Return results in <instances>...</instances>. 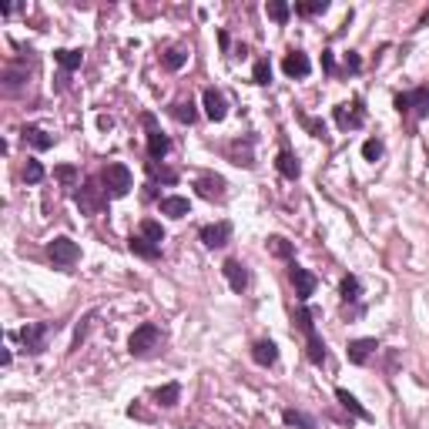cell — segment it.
<instances>
[{"label":"cell","instance_id":"cell-1","mask_svg":"<svg viewBox=\"0 0 429 429\" xmlns=\"http://www.w3.org/2000/svg\"><path fill=\"white\" fill-rule=\"evenodd\" d=\"M296 329L305 336V353H309V362H312V366H322L329 353H325V342L318 339L316 318H312V312H309L305 305H299V309H296Z\"/></svg>","mask_w":429,"mask_h":429},{"label":"cell","instance_id":"cell-2","mask_svg":"<svg viewBox=\"0 0 429 429\" xmlns=\"http://www.w3.org/2000/svg\"><path fill=\"white\" fill-rule=\"evenodd\" d=\"M161 342H165V332H161L154 322H141L128 339V353L134 355V359H148V355H154L161 349Z\"/></svg>","mask_w":429,"mask_h":429},{"label":"cell","instance_id":"cell-3","mask_svg":"<svg viewBox=\"0 0 429 429\" xmlns=\"http://www.w3.org/2000/svg\"><path fill=\"white\" fill-rule=\"evenodd\" d=\"M101 185L108 191V198H124L131 188H134V178H131V171L124 165H108V168L101 171Z\"/></svg>","mask_w":429,"mask_h":429},{"label":"cell","instance_id":"cell-4","mask_svg":"<svg viewBox=\"0 0 429 429\" xmlns=\"http://www.w3.org/2000/svg\"><path fill=\"white\" fill-rule=\"evenodd\" d=\"M77 208H81V215H97L101 208H108V191L101 181H84L81 191H77Z\"/></svg>","mask_w":429,"mask_h":429},{"label":"cell","instance_id":"cell-5","mask_svg":"<svg viewBox=\"0 0 429 429\" xmlns=\"http://www.w3.org/2000/svg\"><path fill=\"white\" fill-rule=\"evenodd\" d=\"M396 111L412 114L416 121H426L429 118V88H416V91H410V94H399V97H396Z\"/></svg>","mask_w":429,"mask_h":429},{"label":"cell","instance_id":"cell-6","mask_svg":"<svg viewBox=\"0 0 429 429\" xmlns=\"http://www.w3.org/2000/svg\"><path fill=\"white\" fill-rule=\"evenodd\" d=\"M47 336H51V322H27L20 329V342L31 355H40L47 349Z\"/></svg>","mask_w":429,"mask_h":429},{"label":"cell","instance_id":"cell-7","mask_svg":"<svg viewBox=\"0 0 429 429\" xmlns=\"http://www.w3.org/2000/svg\"><path fill=\"white\" fill-rule=\"evenodd\" d=\"M47 255H51V261H54L57 268H71V265L81 259V248H77V242H71L67 235H57L54 242L47 245Z\"/></svg>","mask_w":429,"mask_h":429},{"label":"cell","instance_id":"cell-8","mask_svg":"<svg viewBox=\"0 0 429 429\" xmlns=\"http://www.w3.org/2000/svg\"><path fill=\"white\" fill-rule=\"evenodd\" d=\"M332 118H336V124H339L342 131H349V128H362V124H366V108H362V101L355 97L353 104H336Z\"/></svg>","mask_w":429,"mask_h":429},{"label":"cell","instance_id":"cell-9","mask_svg":"<svg viewBox=\"0 0 429 429\" xmlns=\"http://www.w3.org/2000/svg\"><path fill=\"white\" fill-rule=\"evenodd\" d=\"M289 275H292V285H296V296H299V302L305 305V302L312 299V292H316V275L309 272V268H302V265H296L292 261V268H289Z\"/></svg>","mask_w":429,"mask_h":429},{"label":"cell","instance_id":"cell-10","mask_svg":"<svg viewBox=\"0 0 429 429\" xmlns=\"http://www.w3.org/2000/svg\"><path fill=\"white\" fill-rule=\"evenodd\" d=\"M198 238L205 242V248H225L232 242V225L228 222H215V225H202Z\"/></svg>","mask_w":429,"mask_h":429},{"label":"cell","instance_id":"cell-11","mask_svg":"<svg viewBox=\"0 0 429 429\" xmlns=\"http://www.w3.org/2000/svg\"><path fill=\"white\" fill-rule=\"evenodd\" d=\"M202 101H205V114H208V121L222 124L225 118H228V101H225V94L218 91V88H205Z\"/></svg>","mask_w":429,"mask_h":429},{"label":"cell","instance_id":"cell-12","mask_svg":"<svg viewBox=\"0 0 429 429\" xmlns=\"http://www.w3.org/2000/svg\"><path fill=\"white\" fill-rule=\"evenodd\" d=\"M24 84H27V71L20 64H7L3 74H0V91L7 94V97H14V94L24 91Z\"/></svg>","mask_w":429,"mask_h":429},{"label":"cell","instance_id":"cell-13","mask_svg":"<svg viewBox=\"0 0 429 429\" xmlns=\"http://www.w3.org/2000/svg\"><path fill=\"white\" fill-rule=\"evenodd\" d=\"M195 188H198V195L208 198V202H225V188H228V181H225L222 175H202V178L195 181Z\"/></svg>","mask_w":429,"mask_h":429},{"label":"cell","instance_id":"cell-14","mask_svg":"<svg viewBox=\"0 0 429 429\" xmlns=\"http://www.w3.org/2000/svg\"><path fill=\"white\" fill-rule=\"evenodd\" d=\"M252 145H255V138H238V141H232L228 145V158H232V165H238V168H255V154H252Z\"/></svg>","mask_w":429,"mask_h":429},{"label":"cell","instance_id":"cell-15","mask_svg":"<svg viewBox=\"0 0 429 429\" xmlns=\"http://www.w3.org/2000/svg\"><path fill=\"white\" fill-rule=\"evenodd\" d=\"M222 272H225V279H228V285H232V292L242 296L245 289H248V268H245L238 259H228L222 265Z\"/></svg>","mask_w":429,"mask_h":429},{"label":"cell","instance_id":"cell-16","mask_svg":"<svg viewBox=\"0 0 429 429\" xmlns=\"http://www.w3.org/2000/svg\"><path fill=\"white\" fill-rule=\"evenodd\" d=\"M375 349H379V342H375V339H353V342H349V349H346V355H349V362H353V366H366V362L373 359Z\"/></svg>","mask_w":429,"mask_h":429},{"label":"cell","instance_id":"cell-17","mask_svg":"<svg viewBox=\"0 0 429 429\" xmlns=\"http://www.w3.org/2000/svg\"><path fill=\"white\" fill-rule=\"evenodd\" d=\"M282 67H285V74H289V77H309V71H312V60H309V54H305V51H289V54H285V60H282Z\"/></svg>","mask_w":429,"mask_h":429},{"label":"cell","instance_id":"cell-18","mask_svg":"<svg viewBox=\"0 0 429 429\" xmlns=\"http://www.w3.org/2000/svg\"><path fill=\"white\" fill-rule=\"evenodd\" d=\"M20 138H24V145H31L34 151L54 148V138H51V134H47L44 128H38V124H27V128L20 131Z\"/></svg>","mask_w":429,"mask_h":429},{"label":"cell","instance_id":"cell-19","mask_svg":"<svg viewBox=\"0 0 429 429\" xmlns=\"http://www.w3.org/2000/svg\"><path fill=\"white\" fill-rule=\"evenodd\" d=\"M168 151H171V138H168V134H161L158 128H148V158H151V161H161Z\"/></svg>","mask_w":429,"mask_h":429},{"label":"cell","instance_id":"cell-20","mask_svg":"<svg viewBox=\"0 0 429 429\" xmlns=\"http://www.w3.org/2000/svg\"><path fill=\"white\" fill-rule=\"evenodd\" d=\"M275 168H279V175H282V178H289V181H296V178L302 175L299 158H296V154H292L289 148L279 151V158H275Z\"/></svg>","mask_w":429,"mask_h":429},{"label":"cell","instance_id":"cell-21","mask_svg":"<svg viewBox=\"0 0 429 429\" xmlns=\"http://www.w3.org/2000/svg\"><path fill=\"white\" fill-rule=\"evenodd\" d=\"M252 359L259 362V366H275L279 362V346L272 342V339H261L252 346Z\"/></svg>","mask_w":429,"mask_h":429},{"label":"cell","instance_id":"cell-22","mask_svg":"<svg viewBox=\"0 0 429 429\" xmlns=\"http://www.w3.org/2000/svg\"><path fill=\"white\" fill-rule=\"evenodd\" d=\"M188 211H191V202L181 198V195H168V198H161V215H168V218H185Z\"/></svg>","mask_w":429,"mask_h":429},{"label":"cell","instance_id":"cell-23","mask_svg":"<svg viewBox=\"0 0 429 429\" xmlns=\"http://www.w3.org/2000/svg\"><path fill=\"white\" fill-rule=\"evenodd\" d=\"M128 248H131V252H134V255H138V259H148V261L161 255V245H151L148 238H145V235H131Z\"/></svg>","mask_w":429,"mask_h":429},{"label":"cell","instance_id":"cell-24","mask_svg":"<svg viewBox=\"0 0 429 429\" xmlns=\"http://www.w3.org/2000/svg\"><path fill=\"white\" fill-rule=\"evenodd\" d=\"M336 399L342 403V410L353 412L355 419H373V416H369V410H366V406H362V403H359V399H355L349 389H336Z\"/></svg>","mask_w":429,"mask_h":429},{"label":"cell","instance_id":"cell-25","mask_svg":"<svg viewBox=\"0 0 429 429\" xmlns=\"http://www.w3.org/2000/svg\"><path fill=\"white\" fill-rule=\"evenodd\" d=\"M54 60L60 64V71H77L81 64H84V51H67V47H60V51H54Z\"/></svg>","mask_w":429,"mask_h":429},{"label":"cell","instance_id":"cell-26","mask_svg":"<svg viewBox=\"0 0 429 429\" xmlns=\"http://www.w3.org/2000/svg\"><path fill=\"white\" fill-rule=\"evenodd\" d=\"M282 419H285V426H299V429H318L316 416H309V412H302V410H285V412H282Z\"/></svg>","mask_w":429,"mask_h":429},{"label":"cell","instance_id":"cell-27","mask_svg":"<svg viewBox=\"0 0 429 429\" xmlns=\"http://www.w3.org/2000/svg\"><path fill=\"white\" fill-rule=\"evenodd\" d=\"M185 64H188L185 47H168V51L161 54V67H165V71H181Z\"/></svg>","mask_w":429,"mask_h":429},{"label":"cell","instance_id":"cell-28","mask_svg":"<svg viewBox=\"0 0 429 429\" xmlns=\"http://www.w3.org/2000/svg\"><path fill=\"white\" fill-rule=\"evenodd\" d=\"M154 399H158V406H178V399H181V386L178 382H168V386H161V389H154Z\"/></svg>","mask_w":429,"mask_h":429},{"label":"cell","instance_id":"cell-29","mask_svg":"<svg viewBox=\"0 0 429 429\" xmlns=\"http://www.w3.org/2000/svg\"><path fill=\"white\" fill-rule=\"evenodd\" d=\"M339 296H342V302L349 305V302H359L362 299V282L355 279V275H346L342 279V285H339Z\"/></svg>","mask_w":429,"mask_h":429},{"label":"cell","instance_id":"cell-30","mask_svg":"<svg viewBox=\"0 0 429 429\" xmlns=\"http://www.w3.org/2000/svg\"><path fill=\"white\" fill-rule=\"evenodd\" d=\"M171 118H175L178 124H195L198 111H195V104H191V101H178V104H171Z\"/></svg>","mask_w":429,"mask_h":429},{"label":"cell","instance_id":"cell-31","mask_svg":"<svg viewBox=\"0 0 429 429\" xmlns=\"http://www.w3.org/2000/svg\"><path fill=\"white\" fill-rule=\"evenodd\" d=\"M138 235H145L151 245H161V242H165V228L154 222V218H145V222L138 225Z\"/></svg>","mask_w":429,"mask_h":429},{"label":"cell","instance_id":"cell-32","mask_svg":"<svg viewBox=\"0 0 429 429\" xmlns=\"http://www.w3.org/2000/svg\"><path fill=\"white\" fill-rule=\"evenodd\" d=\"M148 175L154 178V181H165V185H175V181H178V171L165 168L161 161H148Z\"/></svg>","mask_w":429,"mask_h":429},{"label":"cell","instance_id":"cell-33","mask_svg":"<svg viewBox=\"0 0 429 429\" xmlns=\"http://www.w3.org/2000/svg\"><path fill=\"white\" fill-rule=\"evenodd\" d=\"M268 252H272L275 259L292 261V242H289V238H282V235H272V238H268Z\"/></svg>","mask_w":429,"mask_h":429},{"label":"cell","instance_id":"cell-34","mask_svg":"<svg viewBox=\"0 0 429 429\" xmlns=\"http://www.w3.org/2000/svg\"><path fill=\"white\" fill-rule=\"evenodd\" d=\"M252 81H255L259 88H265V84H272V64H268V57H261V60H255V67H252Z\"/></svg>","mask_w":429,"mask_h":429},{"label":"cell","instance_id":"cell-35","mask_svg":"<svg viewBox=\"0 0 429 429\" xmlns=\"http://www.w3.org/2000/svg\"><path fill=\"white\" fill-rule=\"evenodd\" d=\"M265 10H268V17L275 20V24H285V20H289V14H292V7H289L285 0H268V7H265Z\"/></svg>","mask_w":429,"mask_h":429},{"label":"cell","instance_id":"cell-36","mask_svg":"<svg viewBox=\"0 0 429 429\" xmlns=\"http://www.w3.org/2000/svg\"><path fill=\"white\" fill-rule=\"evenodd\" d=\"M329 0H305V3H296V14L302 17H312V14H325Z\"/></svg>","mask_w":429,"mask_h":429},{"label":"cell","instance_id":"cell-37","mask_svg":"<svg viewBox=\"0 0 429 429\" xmlns=\"http://www.w3.org/2000/svg\"><path fill=\"white\" fill-rule=\"evenodd\" d=\"M296 114H299V121H302V124H305V131H309L312 138H325V124H322V121H316V118H309V114H305V111H296Z\"/></svg>","mask_w":429,"mask_h":429},{"label":"cell","instance_id":"cell-38","mask_svg":"<svg viewBox=\"0 0 429 429\" xmlns=\"http://www.w3.org/2000/svg\"><path fill=\"white\" fill-rule=\"evenodd\" d=\"M24 178H27V185H38V181H44V165H40V161H34V158H27Z\"/></svg>","mask_w":429,"mask_h":429},{"label":"cell","instance_id":"cell-39","mask_svg":"<svg viewBox=\"0 0 429 429\" xmlns=\"http://www.w3.org/2000/svg\"><path fill=\"white\" fill-rule=\"evenodd\" d=\"M91 318H94V312H88V316L81 318V325H77V332H74V346H71V353H77V349L84 346V339H88V329H91Z\"/></svg>","mask_w":429,"mask_h":429},{"label":"cell","instance_id":"cell-40","mask_svg":"<svg viewBox=\"0 0 429 429\" xmlns=\"http://www.w3.org/2000/svg\"><path fill=\"white\" fill-rule=\"evenodd\" d=\"M362 158H366V161H379V158H382V141H379V138H369V141L362 145Z\"/></svg>","mask_w":429,"mask_h":429},{"label":"cell","instance_id":"cell-41","mask_svg":"<svg viewBox=\"0 0 429 429\" xmlns=\"http://www.w3.org/2000/svg\"><path fill=\"white\" fill-rule=\"evenodd\" d=\"M322 71H325V74L336 71V57H332V51H322Z\"/></svg>","mask_w":429,"mask_h":429},{"label":"cell","instance_id":"cell-42","mask_svg":"<svg viewBox=\"0 0 429 429\" xmlns=\"http://www.w3.org/2000/svg\"><path fill=\"white\" fill-rule=\"evenodd\" d=\"M54 175H57V178H60V181H74V178H77V171L71 168V165H60V168H57Z\"/></svg>","mask_w":429,"mask_h":429},{"label":"cell","instance_id":"cell-43","mask_svg":"<svg viewBox=\"0 0 429 429\" xmlns=\"http://www.w3.org/2000/svg\"><path fill=\"white\" fill-rule=\"evenodd\" d=\"M346 71H353V74L362 71V60H359V54H353V51H349V57H346Z\"/></svg>","mask_w":429,"mask_h":429},{"label":"cell","instance_id":"cell-44","mask_svg":"<svg viewBox=\"0 0 429 429\" xmlns=\"http://www.w3.org/2000/svg\"><path fill=\"white\" fill-rule=\"evenodd\" d=\"M111 124H114V121H111V118H108V114H101V118H97V128H104V131H108V128H111Z\"/></svg>","mask_w":429,"mask_h":429},{"label":"cell","instance_id":"cell-45","mask_svg":"<svg viewBox=\"0 0 429 429\" xmlns=\"http://www.w3.org/2000/svg\"><path fill=\"white\" fill-rule=\"evenodd\" d=\"M218 44H222V51H228V44H232V40H228V34H225V31H218Z\"/></svg>","mask_w":429,"mask_h":429}]
</instances>
